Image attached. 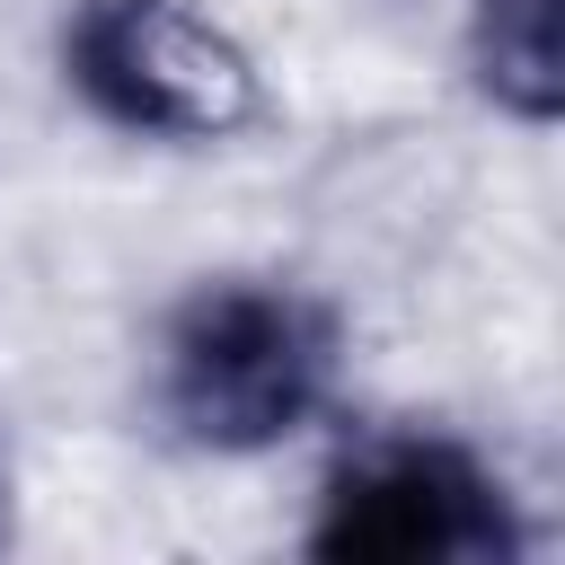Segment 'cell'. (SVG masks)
I'll list each match as a JSON object with an SVG mask.
<instances>
[{
    "instance_id": "277c9868",
    "label": "cell",
    "mask_w": 565,
    "mask_h": 565,
    "mask_svg": "<svg viewBox=\"0 0 565 565\" xmlns=\"http://www.w3.org/2000/svg\"><path fill=\"white\" fill-rule=\"evenodd\" d=\"M468 62L477 88L521 115V124H556L565 71H556V0H468Z\"/></svg>"
},
{
    "instance_id": "6da1fadb",
    "label": "cell",
    "mask_w": 565,
    "mask_h": 565,
    "mask_svg": "<svg viewBox=\"0 0 565 565\" xmlns=\"http://www.w3.org/2000/svg\"><path fill=\"white\" fill-rule=\"evenodd\" d=\"M335 380V318L291 282H203L168 318L159 397L194 450H274L318 415Z\"/></svg>"
},
{
    "instance_id": "5b68a950",
    "label": "cell",
    "mask_w": 565,
    "mask_h": 565,
    "mask_svg": "<svg viewBox=\"0 0 565 565\" xmlns=\"http://www.w3.org/2000/svg\"><path fill=\"white\" fill-rule=\"evenodd\" d=\"M0 539H9V503H0Z\"/></svg>"
},
{
    "instance_id": "3957f363",
    "label": "cell",
    "mask_w": 565,
    "mask_h": 565,
    "mask_svg": "<svg viewBox=\"0 0 565 565\" xmlns=\"http://www.w3.org/2000/svg\"><path fill=\"white\" fill-rule=\"evenodd\" d=\"M62 71L106 124L150 141H230L265 115L256 62L185 0H79Z\"/></svg>"
},
{
    "instance_id": "7a4b0ae2",
    "label": "cell",
    "mask_w": 565,
    "mask_h": 565,
    "mask_svg": "<svg viewBox=\"0 0 565 565\" xmlns=\"http://www.w3.org/2000/svg\"><path fill=\"white\" fill-rule=\"evenodd\" d=\"M309 556L327 565H503L521 556V521L503 477L441 441V433H388L362 441L309 521Z\"/></svg>"
}]
</instances>
